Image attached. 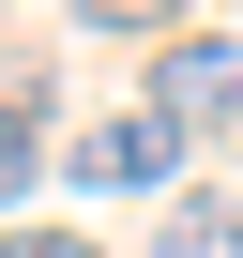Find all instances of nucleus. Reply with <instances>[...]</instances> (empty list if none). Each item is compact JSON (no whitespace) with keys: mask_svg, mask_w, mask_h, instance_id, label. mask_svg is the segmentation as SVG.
<instances>
[{"mask_svg":"<svg viewBox=\"0 0 243 258\" xmlns=\"http://www.w3.org/2000/svg\"><path fill=\"white\" fill-rule=\"evenodd\" d=\"M31 167H46V106H0V198H31Z\"/></svg>","mask_w":243,"mask_h":258,"instance_id":"20e7f679","label":"nucleus"},{"mask_svg":"<svg viewBox=\"0 0 243 258\" xmlns=\"http://www.w3.org/2000/svg\"><path fill=\"white\" fill-rule=\"evenodd\" d=\"M152 121H167V137H228V121H243V46L228 31H183L152 61Z\"/></svg>","mask_w":243,"mask_h":258,"instance_id":"f257e3e1","label":"nucleus"},{"mask_svg":"<svg viewBox=\"0 0 243 258\" xmlns=\"http://www.w3.org/2000/svg\"><path fill=\"white\" fill-rule=\"evenodd\" d=\"M152 258H243V198H213V182H198V198L152 228Z\"/></svg>","mask_w":243,"mask_h":258,"instance_id":"7ed1b4c3","label":"nucleus"},{"mask_svg":"<svg viewBox=\"0 0 243 258\" xmlns=\"http://www.w3.org/2000/svg\"><path fill=\"white\" fill-rule=\"evenodd\" d=\"M0 258H106V243H76V228H16Z\"/></svg>","mask_w":243,"mask_h":258,"instance_id":"423d86ee","label":"nucleus"},{"mask_svg":"<svg viewBox=\"0 0 243 258\" xmlns=\"http://www.w3.org/2000/svg\"><path fill=\"white\" fill-rule=\"evenodd\" d=\"M76 16H91V31H167L183 0H76Z\"/></svg>","mask_w":243,"mask_h":258,"instance_id":"39448f33","label":"nucleus"},{"mask_svg":"<svg viewBox=\"0 0 243 258\" xmlns=\"http://www.w3.org/2000/svg\"><path fill=\"white\" fill-rule=\"evenodd\" d=\"M167 167H183V137H167L152 106H122V121H91V137H76V182H122V198L167 182Z\"/></svg>","mask_w":243,"mask_h":258,"instance_id":"f03ea898","label":"nucleus"}]
</instances>
